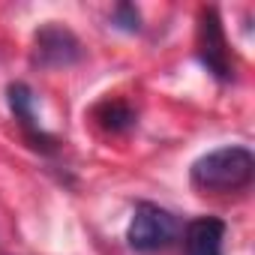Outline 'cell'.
<instances>
[{"label": "cell", "mask_w": 255, "mask_h": 255, "mask_svg": "<svg viewBox=\"0 0 255 255\" xmlns=\"http://www.w3.org/2000/svg\"><path fill=\"white\" fill-rule=\"evenodd\" d=\"M255 177V156L246 147H219L192 162L189 180L201 192H240Z\"/></svg>", "instance_id": "6da1fadb"}, {"label": "cell", "mask_w": 255, "mask_h": 255, "mask_svg": "<svg viewBox=\"0 0 255 255\" xmlns=\"http://www.w3.org/2000/svg\"><path fill=\"white\" fill-rule=\"evenodd\" d=\"M177 237V219L150 204V201H141L132 213V222L126 228V240H129L132 249L138 252H156V249H165L171 240Z\"/></svg>", "instance_id": "7a4b0ae2"}, {"label": "cell", "mask_w": 255, "mask_h": 255, "mask_svg": "<svg viewBox=\"0 0 255 255\" xmlns=\"http://www.w3.org/2000/svg\"><path fill=\"white\" fill-rule=\"evenodd\" d=\"M81 60V42L72 30L48 21L33 36V63L42 69H63Z\"/></svg>", "instance_id": "3957f363"}, {"label": "cell", "mask_w": 255, "mask_h": 255, "mask_svg": "<svg viewBox=\"0 0 255 255\" xmlns=\"http://www.w3.org/2000/svg\"><path fill=\"white\" fill-rule=\"evenodd\" d=\"M198 57L207 66V72H213L219 81L231 78V60H228V42L222 33V21L216 15V9H201V21H198Z\"/></svg>", "instance_id": "277c9868"}, {"label": "cell", "mask_w": 255, "mask_h": 255, "mask_svg": "<svg viewBox=\"0 0 255 255\" xmlns=\"http://www.w3.org/2000/svg\"><path fill=\"white\" fill-rule=\"evenodd\" d=\"M222 240H225V222L216 216L192 219L183 234L186 255H222Z\"/></svg>", "instance_id": "5b68a950"}, {"label": "cell", "mask_w": 255, "mask_h": 255, "mask_svg": "<svg viewBox=\"0 0 255 255\" xmlns=\"http://www.w3.org/2000/svg\"><path fill=\"white\" fill-rule=\"evenodd\" d=\"M96 117L102 120V126H105V129H111V132H123L126 126L135 123V111L126 105V102H102L96 108Z\"/></svg>", "instance_id": "8992f818"}, {"label": "cell", "mask_w": 255, "mask_h": 255, "mask_svg": "<svg viewBox=\"0 0 255 255\" xmlns=\"http://www.w3.org/2000/svg\"><path fill=\"white\" fill-rule=\"evenodd\" d=\"M9 108L24 126H33V93L24 81L9 84Z\"/></svg>", "instance_id": "52a82bcc"}, {"label": "cell", "mask_w": 255, "mask_h": 255, "mask_svg": "<svg viewBox=\"0 0 255 255\" xmlns=\"http://www.w3.org/2000/svg\"><path fill=\"white\" fill-rule=\"evenodd\" d=\"M114 21H117V27H123V30H129V33H135L141 24V18H138V9L132 6V3H120L117 9H114Z\"/></svg>", "instance_id": "ba28073f"}]
</instances>
